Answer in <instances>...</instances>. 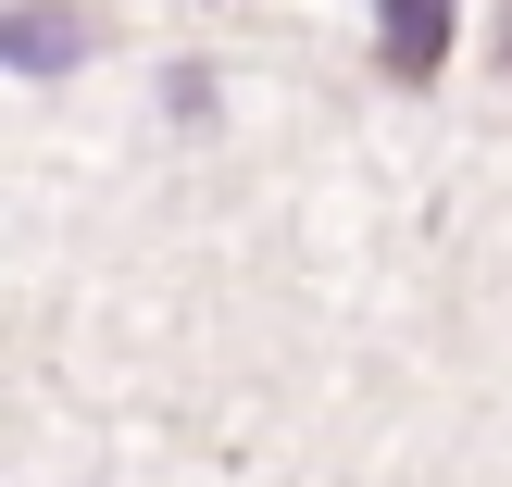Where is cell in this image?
I'll list each match as a JSON object with an SVG mask.
<instances>
[{"instance_id":"3957f363","label":"cell","mask_w":512,"mask_h":487,"mask_svg":"<svg viewBox=\"0 0 512 487\" xmlns=\"http://www.w3.org/2000/svg\"><path fill=\"white\" fill-rule=\"evenodd\" d=\"M163 100H175V125H213V75H200V63H175Z\"/></svg>"},{"instance_id":"277c9868","label":"cell","mask_w":512,"mask_h":487,"mask_svg":"<svg viewBox=\"0 0 512 487\" xmlns=\"http://www.w3.org/2000/svg\"><path fill=\"white\" fill-rule=\"evenodd\" d=\"M500 63H512V13H500Z\"/></svg>"},{"instance_id":"6da1fadb","label":"cell","mask_w":512,"mask_h":487,"mask_svg":"<svg viewBox=\"0 0 512 487\" xmlns=\"http://www.w3.org/2000/svg\"><path fill=\"white\" fill-rule=\"evenodd\" d=\"M450 38H463V0H375V75L388 88H438Z\"/></svg>"},{"instance_id":"7a4b0ae2","label":"cell","mask_w":512,"mask_h":487,"mask_svg":"<svg viewBox=\"0 0 512 487\" xmlns=\"http://www.w3.org/2000/svg\"><path fill=\"white\" fill-rule=\"evenodd\" d=\"M88 50H100V25L75 13V0H25V13L0 25V63L13 75H63V63H88Z\"/></svg>"}]
</instances>
